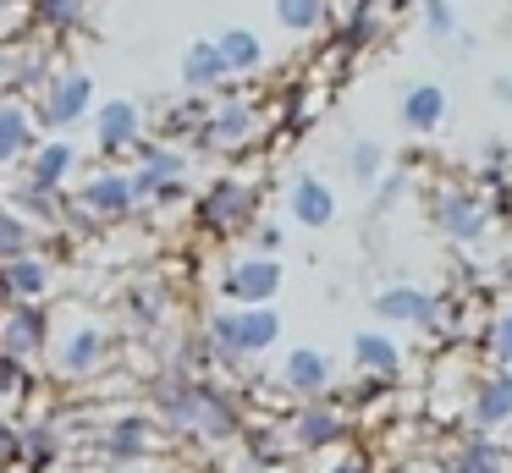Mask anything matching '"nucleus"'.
<instances>
[{
  "label": "nucleus",
  "instance_id": "1",
  "mask_svg": "<svg viewBox=\"0 0 512 473\" xmlns=\"http://www.w3.org/2000/svg\"><path fill=\"white\" fill-rule=\"evenodd\" d=\"M89 105H94V77L89 72H56V77L39 83L34 121L39 127H72Z\"/></svg>",
  "mask_w": 512,
  "mask_h": 473
},
{
  "label": "nucleus",
  "instance_id": "2",
  "mask_svg": "<svg viewBox=\"0 0 512 473\" xmlns=\"http://www.w3.org/2000/svg\"><path fill=\"white\" fill-rule=\"evenodd\" d=\"M210 330H215V347L221 352H265L276 341L281 319L270 308H248V314H221Z\"/></svg>",
  "mask_w": 512,
  "mask_h": 473
},
{
  "label": "nucleus",
  "instance_id": "3",
  "mask_svg": "<svg viewBox=\"0 0 512 473\" xmlns=\"http://www.w3.org/2000/svg\"><path fill=\"white\" fill-rule=\"evenodd\" d=\"M138 132H144V110H138L133 99H105V105L94 110V143H100L105 154L138 149Z\"/></svg>",
  "mask_w": 512,
  "mask_h": 473
},
{
  "label": "nucleus",
  "instance_id": "4",
  "mask_svg": "<svg viewBox=\"0 0 512 473\" xmlns=\"http://www.w3.org/2000/svg\"><path fill=\"white\" fill-rule=\"evenodd\" d=\"M78 204H83V215H94V220H116V215H127V209H133V182H127V176H116V171H100L78 193Z\"/></svg>",
  "mask_w": 512,
  "mask_h": 473
},
{
  "label": "nucleus",
  "instance_id": "5",
  "mask_svg": "<svg viewBox=\"0 0 512 473\" xmlns=\"http://www.w3.org/2000/svg\"><path fill=\"white\" fill-rule=\"evenodd\" d=\"M276 286H281V264L276 259H243L232 275H226V292L243 297V303H265Z\"/></svg>",
  "mask_w": 512,
  "mask_h": 473
},
{
  "label": "nucleus",
  "instance_id": "6",
  "mask_svg": "<svg viewBox=\"0 0 512 473\" xmlns=\"http://www.w3.org/2000/svg\"><path fill=\"white\" fill-rule=\"evenodd\" d=\"M28 149H34V116L17 99H0V165L23 160Z\"/></svg>",
  "mask_w": 512,
  "mask_h": 473
},
{
  "label": "nucleus",
  "instance_id": "7",
  "mask_svg": "<svg viewBox=\"0 0 512 473\" xmlns=\"http://www.w3.org/2000/svg\"><path fill=\"white\" fill-rule=\"evenodd\" d=\"M199 215H204V226H210V231L237 226V220L248 215V187H243V182H215L210 198L199 204Z\"/></svg>",
  "mask_w": 512,
  "mask_h": 473
},
{
  "label": "nucleus",
  "instance_id": "8",
  "mask_svg": "<svg viewBox=\"0 0 512 473\" xmlns=\"http://www.w3.org/2000/svg\"><path fill=\"white\" fill-rule=\"evenodd\" d=\"M0 336H6V358H23V352L45 347V314L39 308H12L6 314V325H0Z\"/></svg>",
  "mask_w": 512,
  "mask_h": 473
},
{
  "label": "nucleus",
  "instance_id": "9",
  "mask_svg": "<svg viewBox=\"0 0 512 473\" xmlns=\"http://www.w3.org/2000/svg\"><path fill=\"white\" fill-rule=\"evenodd\" d=\"M0 281H6L12 297H39L50 286V264L39 259V253H17V259L0 264Z\"/></svg>",
  "mask_w": 512,
  "mask_h": 473
},
{
  "label": "nucleus",
  "instance_id": "10",
  "mask_svg": "<svg viewBox=\"0 0 512 473\" xmlns=\"http://www.w3.org/2000/svg\"><path fill=\"white\" fill-rule=\"evenodd\" d=\"M221 77H226V66H221V50H215V39L188 44V55H182V83H188L193 94H204V88H215Z\"/></svg>",
  "mask_w": 512,
  "mask_h": 473
},
{
  "label": "nucleus",
  "instance_id": "11",
  "mask_svg": "<svg viewBox=\"0 0 512 473\" xmlns=\"http://www.w3.org/2000/svg\"><path fill=\"white\" fill-rule=\"evenodd\" d=\"M248 132H254V116H248V105H221V110H210L204 116V127H199V138L204 143H215V149H232V143H243Z\"/></svg>",
  "mask_w": 512,
  "mask_h": 473
},
{
  "label": "nucleus",
  "instance_id": "12",
  "mask_svg": "<svg viewBox=\"0 0 512 473\" xmlns=\"http://www.w3.org/2000/svg\"><path fill=\"white\" fill-rule=\"evenodd\" d=\"M292 215L303 220V226H325V220L336 215V198L325 182H314V176H298V187H292Z\"/></svg>",
  "mask_w": 512,
  "mask_h": 473
},
{
  "label": "nucleus",
  "instance_id": "13",
  "mask_svg": "<svg viewBox=\"0 0 512 473\" xmlns=\"http://www.w3.org/2000/svg\"><path fill=\"white\" fill-rule=\"evenodd\" d=\"M215 50H221V66H226V72H254L259 55H265V50H259V39H254L248 28H226L221 39H215Z\"/></svg>",
  "mask_w": 512,
  "mask_h": 473
},
{
  "label": "nucleus",
  "instance_id": "14",
  "mask_svg": "<svg viewBox=\"0 0 512 473\" xmlns=\"http://www.w3.org/2000/svg\"><path fill=\"white\" fill-rule=\"evenodd\" d=\"M72 143H61V138H50L45 149H34V171H28V182H39V187H61V176L72 171Z\"/></svg>",
  "mask_w": 512,
  "mask_h": 473
},
{
  "label": "nucleus",
  "instance_id": "15",
  "mask_svg": "<svg viewBox=\"0 0 512 473\" xmlns=\"http://www.w3.org/2000/svg\"><path fill=\"white\" fill-rule=\"evenodd\" d=\"M441 110H446V99H441V88H435V83H419L408 99H402V121L419 127V132H430L435 121H441Z\"/></svg>",
  "mask_w": 512,
  "mask_h": 473
},
{
  "label": "nucleus",
  "instance_id": "16",
  "mask_svg": "<svg viewBox=\"0 0 512 473\" xmlns=\"http://www.w3.org/2000/svg\"><path fill=\"white\" fill-rule=\"evenodd\" d=\"M375 308H380V319H430V314H435V303H430L424 292H413V286L380 292V297H375Z\"/></svg>",
  "mask_w": 512,
  "mask_h": 473
},
{
  "label": "nucleus",
  "instance_id": "17",
  "mask_svg": "<svg viewBox=\"0 0 512 473\" xmlns=\"http://www.w3.org/2000/svg\"><path fill=\"white\" fill-rule=\"evenodd\" d=\"M512 413V374H496V380L479 391V402H474V418L479 424H501V418Z\"/></svg>",
  "mask_w": 512,
  "mask_h": 473
},
{
  "label": "nucleus",
  "instance_id": "18",
  "mask_svg": "<svg viewBox=\"0 0 512 473\" xmlns=\"http://www.w3.org/2000/svg\"><path fill=\"white\" fill-rule=\"evenodd\" d=\"M325 374H331V369H325V358H320V352H309V347L287 358V385H298V391H320Z\"/></svg>",
  "mask_w": 512,
  "mask_h": 473
},
{
  "label": "nucleus",
  "instance_id": "19",
  "mask_svg": "<svg viewBox=\"0 0 512 473\" xmlns=\"http://www.w3.org/2000/svg\"><path fill=\"white\" fill-rule=\"evenodd\" d=\"M441 220L446 231H457V237H479V226H485V215H479V204H468V198H441Z\"/></svg>",
  "mask_w": 512,
  "mask_h": 473
},
{
  "label": "nucleus",
  "instance_id": "20",
  "mask_svg": "<svg viewBox=\"0 0 512 473\" xmlns=\"http://www.w3.org/2000/svg\"><path fill=\"white\" fill-rule=\"evenodd\" d=\"M28 6H34V17L45 22L50 33L78 28V22H83V0H28Z\"/></svg>",
  "mask_w": 512,
  "mask_h": 473
},
{
  "label": "nucleus",
  "instance_id": "21",
  "mask_svg": "<svg viewBox=\"0 0 512 473\" xmlns=\"http://www.w3.org/2000/svg\"><path fill=\"white\" fill-rule=\"evenodd\" d=\"M353 358L364 363V369H380V374L397 369V347H391L386 336H358V341H353Z\"/></svg>",
  "mask_w": 512,
  "mask_h": 473
},
{
  "label": "nucleus",
  "instance_id": "22",
  "mask_svg": "<svg viewBox=\"0 0 512 473\" xmlns=\"http://www.w3.org/2000/svg\"><path fill=\"white\" fill-rule=\"evenodd\" d=\"M17 204H23L28 215H39V220H61V193H56V187L23 182V187H17Z\"/></svg>",
  "mask_w": 512,
  "mask_h": 473
},
{
  "label": "nucleus",
  "instance_id": "23",
  "mask_svg": "<svg viewBox=\"0 0 512 473\" xmlns=\"http://www.w3.org/2000/svg\"><path fill=\"white\" fill-rule=\"evenodd\" d=\"M23 391H28V374H23V363H17V358H0V418H6V413H17V402H23Z\"/></svg>",
  "mask_w": 512,
  "mask_h": 473
},
{
  "label": "nucleus",
  "instance_id": "24",
  "mask_svg": "<svg viewBox=\"0 0 512 473\" xmlns=\"http://www.w3.org/2000/svg\"><path fill=\"white\" fill-rule=\"evenodd\" d=\"M276 17L287 22L292 33H309V28H320L325 6H320V0H276Z\"/></svg>",
  "mask_w": 512,
  "mask_h": 473
},
{
  "label": "nucleus",
  "instance_id": "25",
  "mask_svg": "<svg viewBox=\"0 0 512 473\" xmlns=\"http://www.w3.org/2000/svg\"><path fill=\"white\" fill-rule=\"evenodd\" d=\"M336 429H342V424H336L331 413H320V407L298 418V440H303V446H325V440H336Z\"/></svg>",
  "mask_w": 512,
  "mask_h": 473
},
{
  "label": "nucleus",
  "instance_id": "26",
  "mask_svg": "<svg viewBox=\"0 0 512 473\" xmlns=\"http://www.w3.org/2000/svg\"><path fill=\"white\" fill-rule=\"evenodd\" d=\"M94 358H100V336H94V330H78V336L67 341V352H61V363H67L72 374H78V369H89Z\"/></svg>",
  "mask_w": 512,
  "mask_h": 473
},
{
  "label": "nucleus",
  "instance_id": "27",
  "mask_svg": "<svg viewBox=\"0 0 512 473\" xmlns=\"http://www.w3.org/2000/svg\"><path fill=\"white\" fill-rule=\"evenodd\" d=\"M17 253H28V226L17 215H6V209H0V264L17 259Z\"/></svg>",
  "mask_w": 512,
  "mask_h": 473
},
{
  "label": "nucleus",
  "instance_id": "28",
  "mask_svg": "<svg viewBox=\"0 0 512 473\" xmlns=\"http://www.w3.org/2000/svg\"><path fill=\"white\" fill-rule=\"evenodd\" d=\"M144 451V424L138 418H122V424L111 429V457H138Z\"/></svg>",
  "mask_w": 512,
  "mask_h": 473
},
{
  "label": "nucleus",
  "instance_id": "29",
  "mask_svg": "<svg viewBox=\"0 0 512 473\" xmlns=\"http://www.w3.org/2000/svg\"><path fill=\"white\" fill-rule=\"evenodd\" d=\"M17 457H23L28 468H45V462L56 457V435H50V429H34V435H28L23 446H17Z\"/></svg>",
  "mask_w": 512,
  "mask_h": 473
},
{
  "label": "nucleus",
  "instance_id": "30",
  "mask_svg": "<svg viewBox=\"0 0 512 473\" xmlns=\"http://www.w3.org/2000/svg\"><path fill=\"white\" fill-rule=\"evenodd\" d=\"M375 171H380V149H375V143H358V149H353V176H364V182H369Z\"/></svg>",
  "mask_w": 512,
  "mask_h": 473
},
{
  "label": "nucleus",
  "instance_id": "31",
  "mask_svg": "<svg viewBox=\"0 0 512 473\" xmlns=\"http://www.w3.org/2000/svg\"><path fill=\"white\" fill-rule=\"evenodd\" d=\"M463 473H496V457H490V451H468Z\"/></svg>",
  "mask_w": 512,
  "mask_h": 473
},
{
  "label": "nucleus",
  "instance_id": "32",
  "mask_svg": "<svg viewBox=\"0 0 512 473\" xmlns=\"http://www.w3.org/2000/svg\"><path fill=\"white\" fill-rule=\"evenodd\" d=\"M496 352H501V358L512 363V314H507V319H501V325H496Z\"/></svg>",
  "mask_w": 512,
  "mask_h": 473
},
{
  "label": "nucleus",
  "instance_id": "33",
  "mask_svg": "<svg viewBox=\"0 0 512 473\" xmlns=\"http://www.w3.org/2000/svg\"><path fill=\"white\" fill-rule=\"evenodd\" d=\"M430 28H435V33H452V11H446L441 0L430 6Z\"/></svg>",
  "mask_w": 512,
  "mask_h": 473
},
{
  "label": "nucleus",
  "instance_id": "34",
  "mask_svg": "<svg viewBox=\"0 0 512 473\" xmlns=\"http://www.w3.org/2000/svg\"><path fill=\"white\" fill-rule=\"evenodd\" d=\"M259 248L276 253V248H281V231H276V226H265V231H259Z\"/></svg>",
  "mask_w": 512,
  "mask_h": 473
},
{
  "label": "nucleus",
  "instance_id": "35",
  "mask_svg": "<svg viewBox=\"0 0 512 473\" xmlns=\"http://www.w3.org/2000/svg\"><path fill=\"white\" fill-rule=\"evenodd\" d=\"M342 473H364V468H358V462H347V468H342Z\"/></svg>",
  "mask_w": 512,
  "mask_h": 473
},
{
  "label": "nucleus",
  "instance_id": "36",
  "mask_svg": "<svg viewBox=\"0 0 512 473\" xmlns=\"http://www.w3.org/2000/svg\"><path fill=\"white\" fill-rule=\"evenodd\" d=\"M457 473H463V468H457Z\"/></svg>",
  "mask_w": 512,
  "mask_h": 473
}]
</instances>
